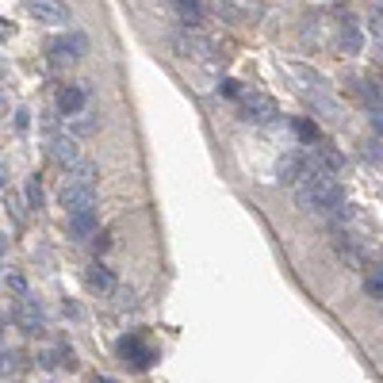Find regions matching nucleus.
Returning <instances> with one entry per match:
<instances>
[{"label": "nucleus", "instance_id": "nucleus-28", "mask_svg": "<svg viewBox=\"0 0 383 383\" xmlns=\"http://www.w3.org/2000/svg\"><path fill=\"white\" fill-rule=\"evenodd\" d=\"M12 35V24H4V19H0V39H8Z\"/></svg>", "mask_w": 383, "mask_h": 383}, {"label": "nucleus", "instance_id": "nucleus-2", "mask_svg": "<svg viewBox=\"0 0 383 383\" xmlns=\"http://www.w3.org/2000/svg\"><path fill=\"white\" fill-rule=\"evenodd\" d=\"M50 62L54 66H73V62H81L84 54H88V39H84L81 31H69V35H58V39H50Z\"/></svg>", "mask_w": 383, "mask_h": 383}, {"label": "nucleus", "instance_id": "nucleus-7", "mask_svg": "<svg viewBox=\"0 0 383 383\" xmlns=\"http://www.w3.org/2000/svg\"><path fill=\"white\" fill-rule=\"evenodd\" d=\"M315 169L318 173H342L345 169V153L337 150V146H330V142H322V146H315Z\"/></svg>", "mask_w": 383, "mask_h": 383}, {"label": "nucleus", "instance_id": "nucleus-19", "mask_svg": "<svg viewBox=\"0 0 383 383\" xmlns=\"http://www.w3.org/2000/svg\"><path fill=\"white\" fill-rule=\"evenodd\" d=\"M310 100H315V108L322 111V115H330V119H342V108H337V100H333V96H326L322 88H318V92H310Z\"/></svg>", "mask_w": 383, "mask_h": 383}, {"label": "nucleus", "instance_id": "nucleus-26", "mask_svg": "<svg viewBox=\"0 0 383 383\" xmlns=\"http://www.w3.org/2000/svg\"><path fill=\"white\" fill-rule=\"evenodd\" d=\"M218 92H226V96H238V81H223V84H218Z\"/></svg>", "mask_w": 383, "mask_h": 383}, {"label": "nucleus", "instance_id": "nucleus-25", "mask_svg": "<svg viewBox=\"0 0 383 383\" xmlns=\"http://www.w3.org/2000/svg\"><path fill=\"white\" fill-rule=\"evenodd\" d=\"M372 127H375V134H383V108L372 111Z\"/></svg>", "mask_w": 383, "mask_h": 383}, {"label": "nucleus", "instance_id": "nucleus-11", "mask_svg": "<svg viewBox=\"0 0 383 383\" xmlns=\"http://www.w3.org/2000/svg\"><path fill=\"white\" fill-rule=\"evenodd\" d=\"M173 50L180 54V58H207V54H211V42L200 39V35H176V39H173Z\"/></svg>", "mask_w": 383, "mask_h": 383}, {"label": "nucleus", "instance_id": "nucleus-3", "mask_svg": "<svg viewBox=\"0 0 383 383\" xmlns=\"http://www.w3.org/2000/svg\"><path fill=\"white\" fill-rule=\"evenodd\" d=\"M62 207L73 215V211H96V188H88V184H73L66 180V188H62Z\"/></svg>", "mask_w": 383, "mask_h": 383}, {"label": "nucleus", "instance_id": "nucleus-9", "mask_svg": "<svg viewBox=\"0 0 383 383\" xmlns=\"http://www.w3.org/2000/svg\"><path fill=\"white\" fill-rule=\"evenodd\" d=\"M299 176H307V161H303V153H283V158L276 161V180L280 184H295Z\"/></svg>", "mask_w": 383, "mask_h": 383}, {"label": "nucleus", "instance_id": "nucleus-13", "mask_svg": "<svg viewBox=\"0 0 383 383\" xmlns=\"http://www.w3.org/2000/svg\"><path fill=\"white\" fill-rule=\"evenodd\" d=\"M84 283H88L92 292H115V276H111V268H104V265H92L88 272H84Z\"/></svg>", "mask_w": 383, "mask_h": 383}, {"label": "nucleus", "instance_id": "nucleus-23", "mask_svg": "<svg viewBox=\"0 0 383 383\" xmlns=\"http://www.w3.org/2000/svg\"><path fill=\"white\" fill-rule=\"evenodd\" d=\"M364 288H368V295L383 299V268H380V272H372V276H368V280H364Z\"/></svg>", "mask_w": 383, "mask_h": 383}, {"label": "nucleus", "instance_id": "nucleus-1", "mask_svg": "<svg viewBox=\"0 0 383 383\" xmlns=\"http://www.w3.org/2000/svg\"><path fill=\"white\" fill-rule=\"evenodd\" d=\"M295 203H299L303 211H310V215H333V211L345 203V188L333 180V173H318L315 169V173L299 184Z\"/></svg>", "mask_w": 383, "mask_h": 383}, {"label": "nucleus", "instance_id": "nucleus-8", "mask_svg": "<svg viewBox=\"0 0 383 383\" xmlns=\"http://www.w3.org/2000/svg\"><path fill=\"white\" fill-rule=\"evenodd\" d=\"M96 230H100V223H96V211H73V215H69V238H77V242H88V238H96Z\"/></svg>", "mask_w": 383, "mask_h": 383}, {"label": "nucleus", "instance_id": "nucleus-14", "mask_svg": "<svg viewBox=\"0 0 383 383\" xmlns=\"http://www.w3.org/2000/svg\"><path fill=\"white\" fill-rule=\"evenodd\" d=\"M96 176H100V165H96V161H77V165H69V180L73 184L96 188Z\"/></svg>", "mask_w": 383, "mask_h": 383}, {"label": "nucleus", "instance_id": "nucleus-5", "mask_svg": "<svg viewBox=\"0 0 383 383\" xmlns=\"http://www.w3.org/2000/svg\"><path fill=\"white\" fill-rule=\"evenodd\" d=\"M12 318H16V326H19L24 333H39L42 322H46V315H42V303H39V299H27V295L16 303Z\"/></svg>", "mask_w": 383, "mask_h": 383}, {"label": "nucleus", "instance_id": "nucleus-29", "mask_svg": "<svg viewBox=\"0 0 383 383\" xmlns=\"http://www.w3.org/2000/svg\"><path fill=\"white\" fill-rule=\"evenodd\" d=\"M4 180H8V173H4V161H0V184H4Z\"/></svg>", "mask_w": 383, "mask_h": 383}, {"label": "nucleus", "instance_id": "nucleus-4", "mask_svg": "<svg viewBox=\"0 0 383 383\" xmlns=\"http://www.w3.org/2000/svg\"><path fill=\"white\" fill-rule=\"evenodd\" d=\"M24 8L39 24H69V8L62 0H24Z\"/></svg>", "mask_w": 383, "mask_h": 383}, {"label": "nucleus", "instance_id": "nucleus-16", "mask_svg": "<svg viewBox=\"0 0 383 383\" xmlns=\"http://www.w3.org/2000/svg\"><path fill=\"white\" fill-rule=\"evenodd\" d=\"M176 16H180V24L188 27H200V19H203V4L200 0H192V4H176Z\"/></svg>", "mask_w": 383, "mask_h": 383}, {"label": "nucleus", "instance_id": "nucleus-12", "mask_svg": "<svg viewBox=\"0 0 383 383\" xmlns=\"http://www.w3.org/2000/svg\"><path fill=\"white\" fill-rule=\"evenodd\" d=\"M50 158L58 161V165H77V161H81V150H77V138L73 134H69V138H54L50 142Z\"/></svg>", "mask_w": 383, "mask_h": 383}, {"label": "nucleus", "instance_id": "nucleus-6", "mask_svg": "<svg viewBox=\"0 0 383 383\" xmlns=\"http://www.w3.org/2000/svg\"><path fill=\"white\" fill-rule=\"evenodd\" d=\"M242 115L253 119V123H272L276 119V100L272 96H261V92L242 96Z\"/></svg>", "mask_w": 383, "mask_h": 383}, {"label": "nucleus", "instance_id": "nucleus-17", "mask_svg": "<svg viewBox=\"0 0 383 383\" xmlns=\"http://www.w3.org/2000/svg\"><path fill=\"white\" fill-rule=\"evenodd\" d=\"M360 46H364V35H360V27H357V24H345V31H342V50H345V54H360Z\"/></svg>", "mask_w": 383, "mask_h": 383}, {"label": "nucleus", "instance_id": "nucleus-27", "mask_svg": "<svg viewBox=\"0 0 383 383\" xmlns=\"http://www.w3.org/2000/svg\"><path fill=\"white\" fill-rule=\"evenodd\" d=\"M372 31L383 35V12H372Z\"/></svg>", "mask_w": 383, "mask_h": 383}, {"label": "nucleus", "instance_id": "nucleus-18", "mask_svg": "<svg viewBox=\"0 0 383 383\" xmlns=\"http://www.w3.org/2000/svg\"><path fill=\"white\" fill-rule=\"evenodd\" d=\"M357 96H360V100H364L368 104V108H383V88H380V84H368V81H360L357 84Z\"/></svg>", "mask_w": 383, "mask_h": 383}, {"label": "nucleus", "instance_id": "nucleus-10", "mask_svg": "<svg viewBox=\"0 0 383 383\" xmlns=\"http://www.w3.org/2000/svg\"><path fill=\"white\" fill-rule=\"evenodd\" d=\"M84 100H88V84H66L58 92V111L62 115H77L84 108Z\"/></svg>", "mask_w": 383, "mask_h": 383}, {"label": "nucleus", "instance_id": "nucleus-15", "mask_svg": "<svg viewBox=\"0 0 383 383\" xmlns=\"http://www.w3.org/2000/svg\"><path fill=\"white\" fill-rule=\"evenodd\" d=\"M96 131H100V119L88 115V111H77L73 123H69V134H73V138H88V134H96Z\"/></svg>", "mask_w": 383, "mask_h": 383}, {"label": "nucleus", "instance_id": "nucleus-24", "mask_svg": "<svg viewBox=\"0 0 383 383\" xmlns=\"http://www.w3.org/2000/svg\"><path fill=\"white\" fill-rule=\"evenodd\" d=\"M8 288H12V292H19V295H24V292H27V283H24V280H19V276H8Z\"/></svg>", "mask_w": 383, "mask_h": 383}, {"label": "nucleus", "instance_id": "nucleus-22", "mask_svg": "<svg viewBox=\"0 0 383 383\" xmlns=\"http://www.w3.org/2000/svg\"><path fill=\"white\" fill-rule=\"evenodd\" d=\"M27 207H31V211L42 207V188H39V180H27Z\"/></svg>", "mask_w": 383, "mask_h": 383}, {"label": "nucleus", "instance_id": "nucleus-20", "mask_svg": "<svg viewBox=\"0 0 383 383\" xmlns=\"http://www.w3.org/2000/svg\"><path fill=\"white\" fill-rule=\"evenodd\" d=\"M295 134H299L303 142H310V146H315V138H318V127L310 123V119H299V123H295Z\"/></svg>", "mask_w": 383, "mask_h": 383}, {"label": "nucleus", "instance_id": "nucleus-21", "mask_svg": "<svg viewBox=\"0 0 383 383\" xmlns=\"http://www.w3.org/2000/svg\"><path fill=\"white\" fill-rule=\"evenodd\" d=\"M364 153L372 161H383V134H372V138L364 142Z\"/></svg>", "mask_w": 383, "mask_h": 383}, {"label": "nucleus", "instance_id": "nucleus-30", "mask_svg": "<svg viewBox=\"0 0 383 383\" xmlns=\"http://www.w3.org/2000/svg\"><path fill=\"white\" fill-rule=\"evenodd\" d=\"M4 245H8V242H4V238H0V253H4Z\"/></svg>", "mask_w": 383, "mask_h": 383}]
</instances>
